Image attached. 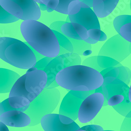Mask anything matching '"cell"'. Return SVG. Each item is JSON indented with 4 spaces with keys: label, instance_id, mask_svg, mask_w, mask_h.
<instances>
[{
    "label": "cell",
    "instance_id": "obj_1",
    "mask_svg": "<svg viewBox=\"0 0 131 131\" xmlns=\"http://www.w3.org/2000/svg\"><path fill=\"white\" fill-rule=\"evenodd\" d=\"M20 31L28 44L45 57L54 58L60 53V45L52 30L35 20H24Z\"/></svg>",
    "mask_w": 131,
    "mask_h": 131
},
{
    "label": "cell",
    "instance_id": "obj_2",
    "mask_svg": "<svg viewBox=\"0 0 131 131\" xmlns=\"http://www.w3.org/2000/svg\"><path fill=\"white\" fill-rule=\"evenodd\" d=\"M56 81L62 88L74 91H92L101 86L104 78L100 72L83 65H74L61 70Z\"/></svg>",
    "mask_w": 131,
    "mask_h": 131
},
{
    "label": "cell",
    "instance_id": "obj_3",
    "mask_svg": "<svg viewBox=\"0 0 131 131\" xmlns=\"http://www.w3.org/2000/svg\"><path fill=\"white\" fill-rule=\"evenodd\" d=\"M0 58L22 69L28 70L37 63L35 54L28 43L10 37L0 38Z\"/></svg>",
    "mask_w": 131,
    "mask_h": 131
},
{
    "label": "cell",
    "instance_id": "obj_4",
    "mask_svg": "<svg viewBox=\"0 0 131 131\" xmlns=\"http://www.w3.org/2000/svg\"><path fill=\"white\" fill-rule=\"evenodd\" d=\"M68 17L75 31L85 42L94 44L107 39L101 30L98 17L91 7H81L78 13L69 15Z\"/></svg>",
    "mask_w": 131,
    "mask_h": 131
},
{
    "label": "cell",
    "instance_id": "obj_5",
    "mask_svg": "<svg viewBox=\"0 0 131 131\" xmlns=\"http://www.w3.org/2000/svg\"><path fill=\"white\" fill-rule=\"evenodd\" d=\"M47 81L48 77L45 71L41 70H27L16 82L9 92V97H25L31 102L46 88Z\"/></svg>",
    "mask_w": 131,
    "mask_h": 131
},
{
    "label": "cell",
    "instance_id": "obj_6",
    "mask_svg": "<svg viewBox=\"0 0 131 131\" xmlns=\"http://www.w3.org/2000/svg\"><path fill=\"white\" fill-rule=\"evenodd\" d=\"M60 99V93L57 88L48 87L43 89L24 112L31 118L29 126L39 124L43 116L51 113L57 106Z\"/></svg>",
    "mask_w": 131,
    "mask_h": 131
},
{
    "label": "cell",
    "instance_id": "obj_7",
    "mask_svg": "<svg viewBox=\"0 0 131 131\" xmlns=\"http://www.w3.org/2000/svg\"><path fill=\"white\" fill-rule=\"evenodd\" d=\"M0 5L23 20H37L41 16V10L35 0H0Z\"/></svg>",
    "mask_w": 131,
    "mask_h": 131
},
{
    "label": "cell",
    "instance_id": "obj_8",
    "mask_svg": "<svg viewBox=\"0 0 131 131\" xmlns=\"http://www.w3.org/2000/svg\"><path fill=\"white\" fill-rule=\"evenodd\" d=\"M81 63V57L79 54L69 52L58 55L53 58L43 69L48 77L47 84L46 88H56L59 85L56 81V75L62 69L74 65Z\"/></svg>",
    "mask_w": 131,
    "mask_h": 131
},
{
    "label": "cell",
    "instance_id": "obj_9",
    "mask_svg": "<svg viewBox=\"0 0 131 131\" xmlns=\"http://www.w3.org/2000/svg\"><path fill=\"white\" fill-rule=\"evenodd\" d=\"M130 54L131 43L117 34L105 42L98 54L111 57L121 62Z\"/></svg>",
    "mask_w": 131,
    "mask_h": 131
},
{
    "label": "cell",
    "instance_id": "obj_10",
    "mask_svg": "<svg viewBox=\"0 0 131 131\" xmlns=\"http://www.w3.org/2000/svg\"><path fill=\"white\" fill-rule=\"evenodd\" d=\"M93 93H95V90H70L62 100L59 113L67 116L75 121L78 118V112L82 103L87 97Z\"/></svg>",
    "mask_w": 131,
    "mask_h": 131
},
{
    "label": "cell",
    "instance_id": "obj_11",
    "mask_svg": "<svg viewBox=\"0 0 131 131\" xmlns=\"http://www.w3.org/2000/svg\"><path fill=\"white\" fill-rule=\"evenodd\" d=\"M45 131H74L80 128L71 118L60 114H48L43 116L40 121Z\"/></svg>",
    "mask_w": 131,
    "mask_h": 131
},
{
    "label": "cell",
    "instance_id": "obj_12",
    "mask_svg": "<svg viewBox=\"0 0 131 131\" xmlns=\"http://www.w3.org/2000/svg\"><path fill=\"white\" fill-rule=\"evenodd\" d=\"M104 103V96L101 93H93L82 103L78 112V119L82 123L90 122L100 111Z\"/></svg>",
    "mask_w": 131,
    "mask_h": 131
},
{
    "label": "cell",
    "instance_id": "obj_13",
    "mask_svg": "<svg viewBox=\"0 0 131 131\" xmlns=\"http://www.w3.org/2000/svg\"><path fill=\"white\" fill-rule=\"evenodd\" d=\"M42 3L58 13L74 15L79 12L81 7H89L79 0H40Z\"/></svg>",
    "mask_w": 131,
    "mask_h": 131
},
{
    "label": "cell",
    "instance_id": "obj_14",
    "mask_svg": "<svg viewBox=\"0 0 131 131\" xmlns=\"http://www.w3.org/2000/svg\"><path fill=\"white\" fill-rule=\"evenodd\" d=\"M102 94L104 96L103 106L107 104V102L112 96L122 94L125 95L129 93V87L123 81L113 77H107L104 78V82L101 86Z\"/></svg>",
    "mask_w": 131,
    "mask_h": 131
},
{
    "label": "cell",
    "instance_id": "obj_15",
    "mask_svg": "<svg viewBox=\"0 0 131 131\" xmlns=\"http://www.w3.org/2000/svg\"><path fill=\"white\" fill-rule=\"evenodd\" d=\"M0 121L8 126L23 127L29 125L31 118L24 112L8 111L0 114Z\"/></svg>",
    "mask_w": 131,
    "mask_h": 131
},
{
    "label": "cell",
    "instance_id": "obj_16",
    "mask_svg": "<svg viewBox=\"0 0 131 131\" xmlns=\"http://www.w3.org/2000/svg\"><path fill=\"white\" fill-rule=\"evenodd\" d=\"M30 101L25 97H9L0 103V114L8 111L25 112L28 108Z\"/></svg>",
    "mask_w": 131,
    "mask_h": 131
},
{
    "label": "cell",
    "instance_id": "obj_17",
    "mask_svg": "<svg viewBox=\"0 0 131 131\" xmlns=\"http://www.w3.org/2000/svg\"><path fill=\"white\" fill-rule=\"evenodd\" d=\"M119 63L111 57L98 55L90 57L84 59L82 65L91 67L101 72L107 68L117 67V65Z\"/></svg>",
    "mask_w": 131,
    "mask_h": 131
},
{
    "label": "cell",
    "instance_id": "obj_18",
    "mask_svg": "<svg viewBox=\"0 0 131 131\" xmlns=\"http://www.w3.org/2000/svg\"><path fill=\"white\" fill-rule=\"evenodd\" d=\"M20 75L12 70L0 68V93L10 92Z\"/></svg>",
    "mask_w": 131,
    "mask_h": 131
},
{
    "label": "cell",
    "instance_id": "obj_19",
    "mask_svg": "<svg viewBox=\"0 0 131 131\" xmlns=\"http://www.w3.org/2000/svg\"><path fill=\"white\" fill-rule=\"evenodd\" d=\"M113 25L118 34L131 43V15L116 17L113 21Z\"/></svg>",
    "mask_w": 131,
    "mask_h": 131
},
{
    "label": "cell",
    "instance_id": "obj_20",
    "mask_svg": "<svg viewBox=\"0 0 131 131\" xmlns=\"http://www.w3.org/2000/svg\"><path fill=\"white\" fill-rule=\"evenodd\" d=\"M119 0H93V10L99 18L110 15L117 6Z\"/></svg>",
    "mask_w": 131,
    "mask_h": 131
},
{
    "label": "cell",
    "instance_id": "obj_21",
    "mask_svg": "<svg viewBox=\"0 0 131 131\" xmlns=\"http://www.w3.org/2000/svg\"><path fill=\"white\" fill-rule=\"evenodd\" d=\"M103 78L107 77H113L119 79L126 84H128L131 79V71L126 67L119 66L107 68L101 72Z\"/></svg>",
    "mask_w": 131,
    "mask_h": 131
},
{
    "label": "cell",
    "instance_id": "obj_22",
    "mask_svg": "<svg viewBox=\"0 0 131 131\" xmlns=\"http://www.w3.org/2000/svg\"><path fill=\"white\" fill-rule=\"evenodd\" d=\"M72 42L74 50L73 52L79 55L88 56L92 53L91 44L83 40H77L68 37Z\"/></svg>",
    "mask_w": 131,
    "mask_h": 131
},
{
    "label": "cell",
    "instance_id": "obj_23",
    "mask_svg": "<svg viewBox=\"0 0 131 131\" xmlns=\"http://www.w3.org/2000/svg\"><path fill=\"white\" fill-rule=\"evenodd\" d=\"M52 31L55 34L60 45V50L59 55L64 53L73 52L74 48L70 39L61 32L54 30H52Z\"/></svg>",
    "mask_w": 131,
    "mask_h": 131
},
{
    "label": "cell",
    "instance_id": "obj_24",
    "mask_svg": "<svg viewBox=\"0 0 131 131\" xmlns=\"http://www.w3.org/2000/svg\"><path fill=\"white\" fill-rule=\"evenodd\" d=\"M61 32L67 37L77 40H82L75 31L71 22L66 21L61 26Z\"/></svg>",
    "mask_w": 131,
    "mask_h": 131
},
{
    "label": "cell",
    "instance_id": "obj_25",
    "mask_svg": "<svg viewBox=\"0 0 131 131\" xmlns=\"http://www.w3.org/2000/svg\"><path fill=\"white\" fill-rule=\"evenodd\" d=\"M19 19L10 14L4 9L1 6L0 9V23L7 24L14 23Z\"/></svg>",
    "mask_w": 131,
    "mask_h": 131
},
{
    "label": "cell",
    "instance_id": "obj_26",
    "mask_svg": "<svg viewBox=\"0 0 131 131\" xmlns=\"http://www.w3.org/2000/svg\"><path fill=\"white\" fill-rule=\"evenodd\" d=\"M125 99H129L128 93H127L125 95L122 94L115 95L110 98L107 102V105L112 106L117 105L123 102Z\"/></svg>",
    "mask_w": 131,
    "mask_h": 131
},
{
    "label": "cell",
    "instance_id": "obj_27",
    "mask_svg": "<svg viewBox=\"0 0 131 131\" xmlns=\"http://www.w3.org/2000/svg\"><path fill=\"white\" fill-rule=\"evenodd\" d=\"M53 58L51 57H45L42 59H40V60L37 61V63L36 65L34 67H32L27 70L28 71H31L33 70H43L45 68V67L47 66V65L50 62V61L53 59Z\"/></svg>",
    "mask_w": 131,
    "mask_h": 131
},
{
    "label": "cell",
    "instance_id": "obj_28",
    "mask_svg": "<svg viewBox=\"0 0 131 131\" xmlns=\"http://www.w3.org/2000/svg\"><path fill=\"white\" fill-rule=\"evenodd\" d=\"M120 131H131V117H125Z\"/></svg>",
    "mask_w": 131,
    "mask_h": 131
},
{
    "label": "cell",
    "instance_id": "obj_29",
    "mask_svg": "<svg viewBox=\"0 0 131 131\" xmlns=\"http://www.w3.org/2000/svg\"><path fill=\"white\" fill-rule=\"evenodd\" d=\"M81 129L86 131H102L103 128L97 125H85L80 128Z\"/></svg>",
    "mask_w": 131,
    "mask_h": 131
},
{
    "label": "cell",
    "instance_id": "obj_30",
    "mask_svg": "<svg viewBox=\"0 0 131 131\" xmlns=\"http://www.w3.org/2000/svg\"><path fill=\"white\" fill-rule=\"evenodd\" d=\"M66 22V21H55V22L52 23L50 25L49 28L52 30H56L57 31L61 32V27Z\"/></svg>",
    "mask_w": 131,
    "mask_h": 131
},
{
    "label": "cell",
    "instance_id": "obj_31",
    "mask_svg": "<svg viewBox=\"0 0 131 131\" xmlns=\"http://www.w3.org/2000/svg\"><path fill=\"white\" fill-rule=\"evenodd\" d=\"M39 7L41 10H43V11H44V10H47L48 13L52 12L53 10V9L48 7L47 6H46L45 4L43 3L39 4Z\"/></svg>",
    "mask_w": 131,
    "mask_h": 131
},
{
    "label": "cell",
    "instance_id": "obj_32",
    "mask_svg": "<svg viewBox=\"0 0 131 131\" xmlns=\"http://www.w3.org/2000/svg\"><path fill=\"white\" fill-rule=\"evenodd\" d=\"M30 47H31V48L32 49V51H34V53H35V54L36 57V59H37V61L40 60V59H42L43 58H44V57H45V56H44L42 55L41 54H40V53H39L38 52H37L36 50H35L31 46H30Z\"/></svg>",
    "mask_w": 131,
    "mask_h": 131
},
{
    "label": "cell",
    "instance_id": "obj_33",
    "mask_svg": "<svg viewBox=\"0 0 131 131\" xmlns=\"http://www.w3.org/2000/svg\"><path fill=\"white\" fill-rule=\"evenodd\" d=\"M81 2L84 3L87 5H88L90 7L93 8V0H79Z\"/></svg>",
    "mask_w": 131,
    "mask_h": 131
},
{
    "label": "cell",
    "instance_id": "obj_34",
    "mask_svg": "<svg viewBox=\"0 0 131 131\" xmlns=\"http://www.w3.org/2000/svg\"><path fill=\"white\" fill-rule=\"evenodd\" d=\"M0 131H9L7 125L1 122H0Z\"/></svg>",
    "mask_w": 131,
    "mask_h": 131
},
{
    "label": "cell",
    "instance_id": "obj_35",
    "mask_svg": "<svg viewBox=\"0 0 131 131\" xmlns=\"http://www.w3.org/2000/svg\"><path fill=\"white\" fill-rule=\"evenodd\" d=\"M128 95H129V99L130 101L131 102V85L129 87V93H128Z\"/></svg>",
    "mask_w": 131,
    "mask_h": 131
},
{
    "label": "cell",
    "instance_id": "obj_36",
    "mask_svg": "<svg viewBox=\"0 0 131 131\" xmlns=\"http://www.w3.org/2000/svg\"><path fill=\"white\" fill-rule=\"evenodd\" d=\"M35 1L37 3H39V4H41V3H42V2L40 1V0H35Z\"/></svg>",
    "mask_w": 131,
    "mask_h": 131
},
{
    "label": "cell",
    "instance_id": "obj_37",
    "mask_svg": "<svg viewBox=\"0 0 131 131\" xmlns=\"http://www.w3.org/2000/svg\"><path fill=\"white\" fill-rule=\"evenodd\" d=\"M74 131H86V130H82V129H81L80 128L79 129H78V130H74Z\"/></svg>",
    "mask_w": 131,
    "mask_h": 131
},
{
    "label": "cell",
    "instance_id": "obj_38",
    "mask_svg": "<svg viewBox=\"0 0 131 131\" xmlns=\"http://www.w3.org/2000/svg\"><path fill=\"white\" fill-rule=\"evenodd\" d=\"M130 10H131V0L130 1Z\"/></svg>",
    "mask_w": 131,
    "mask_h": 131
},
{
    "label": "cell",
    "instance_id": "obj_39",
    "mask_svg": "<svg viewBox=\"0 0 131 131\" xmlns=\"http://www.w3.org/2000/svg\"><path fill=\"white\" fill-rule=\"evenodd\" d=\"M104 131H114V130H104Z\"/></svg>",
    "mask_w": 131,
    "mask_h": 131
},
{
    "label": "cell",
    "instance_id": "obj_40",
    "mask_svg": "<svg viewBox=\"0 0 131 131\" xmlns=\"http://www.w3.org/2000/svg\"><path fill=\"white\" fill-rule=\"evenodd\" d=\"M102 131H104V130H102Z\"/></svg>",
    "mask_w": 131,
    "mask_h": 131
}]
</instances>
